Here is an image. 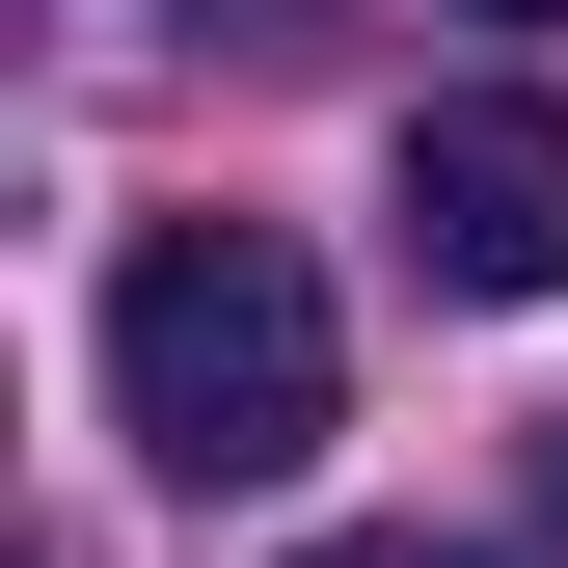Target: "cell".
Listing matches in <instances>:
<instances>
[{
    "instance_id": "obj_1",
    "label": "cell",
    "mask_w": 568,
    "mask_h": 568,
    "mask_svg": "<svg viewBox=\"0 0 568 568\" xmlns=\"http://www.w3.org/2000/svg\"><path fill=\"white\" fill-rule=\"evenodd\" d=\"M325 406H352V325L271 217H135L109 244V434L163 487H298Z\"/></svg>"
},
{
    "instance_id": "obj_2",
    "label": "cell",
    "mask_w": 568,
    "mask_h": 568,
    "mask_svg": "<svg viewBox=\"0 0 568 568\" xmlns=\"http://www.w3.org/2000/svg\"><path fill=\"white\" fill-rule=\"evenodd\" d=\"M379 217H406L434 298H568V82H434Z\"/></svg>"
},
{
    "instance_id": "obj_3",
    "label": "cell",
    "mask_w": 568,
    "mask_h": 568,
    "mask_svg": "<svg viewBox=\"0 0 568 568\" xmlns=\"http://www.w3.org/2000/svg\"><path fill=\"white\" fill-rule=\"evenodd\" d=\"M298 568H460V541H434V515H379V541H298Z\"/></svg>"
},
{
    "instance_id": "obj_4",
    "label": "cell",
    "mask_w": 568,
    "mask_h": 568,
    "mask_svg": "<svg viewBox=\"0 0 568 568\" xmlns=\"http://www.w3.org/2000/svg\"><path fill=\"white\" fill-rule=\"evenodd\" d=\"M190 28H325V0H190Z\"/></svg>"
},
{
    "instance_id": "obj_5",
    "label": "cell",
    "mask_w": 568,
    "mask_h": 568,
    "mask_svg": "<svg viewBox=\"0 0 568 568\" xmlns=\"http://www.w3.org/2000/svg\"><path fill=\"white\" fill-rule=\"evenodd\" d=\"M460 28H568V0H460Z\"/></svg>"
},
{
    "instance_id": "obj_6",
    "label": "cell",
    "mask_w": 568,
    "mask_h": 568,
    "mask_svg": "<svg viewBox=\"0 0 568 568\" xmlns=\"http://www.w3.org/2000/svg\"><path fill=\"white\" fill-rule=\"evenodd\" d=\"M541 515H568V434H541Z\"/></svg>"
}]
</instances>
